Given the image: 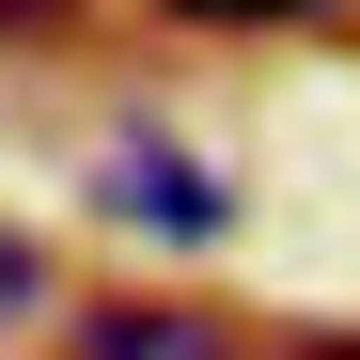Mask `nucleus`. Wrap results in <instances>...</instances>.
I'll list each match as a JSON object with an SVG mask.
<instances>
[{
    "label": "nucleus",
    "instance_id": "nucleus-1",
    "mask_svg": "<svg viewBox=\"0 0 360 360\" xmlns=\"http://www.w3.org/2000/svg\"><path fill=\"white\" fill-rule=\"evenodd\" d=\"M79 360H235V329L219 314H172V297H94Z\"/></svg>",
    "mask_w": 360,
    "mask_h": 360
},
{
    "label": "nucleus",
    "instance_id": "nucleus-2",
    "mask_svg": "<svg viewBox=\"0 0 360 360\" xmlns=\"http://www.w3.org/2000/svg\"><path fill=\"white\" fill-rule=\"evenodd\" d=\"M110 204H126V219H157V235H219V172L204 157H110Z\"/></svg>",
    "mask_w": 360,
    "mask_h": 360
},
{
    "label": "nucleus",
    "instance_id": "nucleus-3",
    "mask_svg": "<svg viewBox=\"0 0 360 360\" xmlns=\"http://www.w3.org/2000/svg\"><path fill=\"white\" fill-rule=\"evenodd\" d=\"M47 314V251H32V235H0V329H32Z\"/></svg>",
    "mask_w": 360,
    "mask_h": 360
},
{
    "label": "nucleus",
    "instance_id": "nucleus-4",
    "mask_svg": "<svg viewBox=\"0 0 360 360\" xmlns=\"http://www.w3.org/2000/svg\"><path fill=\"white\" fill-rule=\"evenodd\" d=\"M172 16H314V0H172Z\"/></svg>",
    "mask_w": 360,
    "mask_h": 360
},
{
    "label": "nucleus",
    "instance_id": "nucleus-5",
    "mask_svg": "<svg viewBox=\"0 0 360 360\" xmlns=\"http://www.w3.org/2000/svg\"><path fill=\"white\" fill-rule=\"evenodd\" d=\"M79 16V0H0V32H63Z\"/></svg>",
    "mask_w": 360,
    "mask_h": 360
},
{
    "label": "nucleus",
    "instance_id": "nucleus-6",
    "mask_svg": "<svg viewBox=\"0 0 360 360\" xmlns=\"http://www.w3.org/2000/svg\"><path fill=\"white\" fill-rule=\"evenodd\" d=\"M297 360H360V345H297Z\"/></svg>",
    "mask_w": 360,
    "mask_h": 360
}]
</instances>
